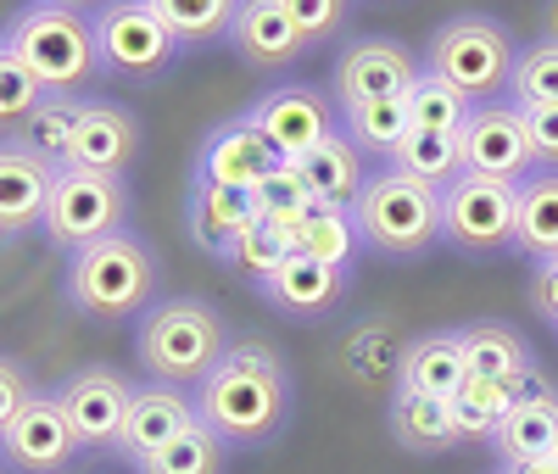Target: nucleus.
I'll list each match as a JSON object with an SVG mask.
<instances>
[{
    "mask_svg": "<svg viewBox=\"0 0 558 474\" xmlns=\"http://www.w3.org/2000/svg\"><path fill=\"white\" fill-rule=\"evenodd\" d=\"M196 413L229 447H268L291 424V368L268 341H229L223 363L196 386Z\"/></svg>",
    "mask_w": 558,
    "mask_h": 474,
    "instance_id": "1",
    "label": "nucleus"
},
{
    "mask_svg": "<svg viewBox=\"0 0 558 474\" xmlns=\"http://www.w3.org/2000/svg\"><path fill=\"white\" fill-rule=\"evenodd\" d=\"M223 352H229V324L202 296H168V302H151L140 313L134 357L157 386H179V391L202 386L223 363Z\"/></svg>",
    "mask_w": 558,
    "mask_h": 474,
    "instance_id": "2",
    "label": "nucleus"
},
{
    "mask_svg": "<svg viewBox=\"0 0 558 474\" xmlns=\"http://www.w3.org/2000/svg\"><path fill=\"white\" fill-rule=\"evenodd\" d=\"M157 302V257L140 234L118 229L107 241L68 257V307L84 318H140Z\"/></svg>",
    "mask_w": 558,
    "mask_h": 474,
    "instance_id": "3",
    "label": "nucleus"
},
{
    "mask_svg": "<svg viewBox=\"0 0 558 474\" xmlns=\"http://www.w3.org/2000/svg\"><path fill=\"white\" fill-rule=\"evenodd\" d=\"M352 223H357V241L380 257L413 263L425 257L441 241V190L408 179L402 168L380 162L368 173L363 196L352 202Z\"/></svg>",
    "mask_w": 558,
    "mask_h": 474,
    "instance_id": "4",
    "label": "nucleus"
},
{
    "mask_svg": "<svg viewBox=\"0 0 558 474\" xmlns=\"http://www.w3.org/2000/svg\"><path fill=\"white\" fill-rule=\"evenodd\" d=\"M0 45L51 89V95H84L89 84L101 78V57H96V28H89L84 12H62V7H23Z\"/></svg>",
    "mask_w": 558,
    "mask_h": 474,
    "instance_id": "5",
    "label": "nucleus"
},
{
    "mask_svg": "<svg viewBox=\"0 0 558 474\" xmlns=\"http://www.w3.org/2000/svg\"><path fill=\"white\" fill-rule=\"evenodd\" d=\"M514 62H520L514 34H508L497 17H481V12L447 17L425 45V68L436 78H447L470 107L502 101L508 84H514Z\"/></svg>",
    "mask_w": 558,
    "mask_h": 474,
    "instance_id": "6",
    "label": "nucleus"
},
{
    "mask_svg": "<svg viewBox=\"0 0 558 474\" xmlns=\"http://www.w3.org/2000/svg\"><path fill=\"white\" fill-rule=\"evenodd\" d=\"M514 223H520V184L458 173L441 190V241L463 257L514 252Z\"/></svg>",
    "mask_w": 558,
    "mask_h": 474,
    "instance_id": "7",
    "label": "nucleus"
},
{
    "mask_svg": "<svg viewBox=\"0 0 558 474\" xmlns=\"http://www.w3.org/2000/svg\"><path fill=\"white\" fill-rule=\"evenodd\" d=\"M89 28H96L101 73H118L129 84H146V78L168 73L173 57L184 51L173 39V28L146 7V0H107V7L89 12Z\"/></svg>",
    "mask_w": 558,
    "mask_h": 474,
    "instance_id": "8",
    "label": "nucleus"
},
{
    "mask_svg": "<svg viewBox=\"0 0 558 474\" xmlns=\"http://www.w3.org/2000/svg\"><path fill=\"white\" fill-rule=\"evenodd\" d=\"M123 212H129L123 179L89 173V168H57V184H51V202H45V223L39 229L73 257L84 246L107 241V234H118Z\"/></svg>",
    "mask_w": 558,
    "mask_h": 474,
    "instance_id": "9",
    "label": "nucleus"
},
{
    "mask_svg": "<svg viewBox=\"0 0 558 474\" xmlns=\"http://www.w3.org/2000/svg\"><path fill=\"white\" fill-rule=\"evenodd\" d=\"M458 151H463V173H481L497 184H525L536 173L525 112L508 95L502 101H486V107H470V118L458 129Z\"/></svg>",
    "mask_w": 558,
    "mask_h": 474,
    "instance_id": "10",
    "label": "nucleus"
},
{
    "mask_svg": "<svg viewBox=\"0 0 558 474\" xmlns=\"http://www.w3.org/2000/svg\"><path fill=\"white\" fill-rule=\"evenodd\" d=\"M57 408L68 413V430L78 436L84 452H118V436H123V418H129V402H134V386L107 368V363H89L78 374H68L62 386L51 391Z\"/></svg>",
    "mask_w": 558,
    "mask_h": 474,
    "instance_id": "11",
    "label": "nucleus"
},
{
    "mask_svg": "<svg viewBox=\"0 0 558 474\" xmlns=\"http://www.w3.org/2000/svg\"><path fill=\"white\" fill-rule=\"evenodd\" d=\"M425 73L402 39H352L336 57V107H357V101H391V95H408L413 78Z\"/></svg>",
    "mask_w": 558,
    "mask_h": 474,
    "instance_id": "12",
    "label": "nucleus"
},
{
    "mask_svg": "<svg viewBox=\"0 0 558 474\" xmlns=\"http://www.w3.org/2000/svg\"><path fill=\"white\" fill-rule=\"evenodd\" d=\"M246 118L263 129V139L274 146V157H279V162L307 157V151L318 146V139H330V134L341 129V123H336V107H330V95H324V89H307V84L268 89Z\"/></svg>",
    "mask_w": 558,
    "mask_h": 474,
    "instance_id": "13",
    "label": "nucleus"
},
{
    "mask_svg": "<svg viewBox=\"0 0 558 474\" xmlns=\"http://www.w3.org/2000/svg\"><path fill=\"white\" fill-rule=\"evenodd\" d=\"M486 447L497 452L502 469H520V463H536V458H553L558 452V386L536 363L520 379V402L508 408V418L492 430Z\"/></svg>",
    "mask_w": 558,
    "mask_h": 474,
    "instance_id": "14",
    "label": "nucleus"
},
{
    "mask_svg": "<svg viewBox=\"0 0 558 474\" xmlns=\"http://www.w3.org/2000/svg\"><path fill=\"white\" fill-rule=\"evenodd\" d=\"M78 436L68 430V413L57 408V397L34 391L28 408L7 424L0 436V458H7L17 474H68V463L78 458Z\"/></svg>",
    "mask_w": 558,
    "mask_h": 474,
    "instance_id": "15",
    "label": "nucleus"
},
{
    "mask_svg": "<svg viewBox=\"0 0 558 474\" xmlns=\"http://www.w3.org/2000/svg\"><path fill=\"white\" fill-rule=\"evenodd\" d=\"M140 118L118 101H84L78 107V129L68 146V168H89V173H112L123 179L140 157Z\"/></svg>",
    "mask_w": 558,
    "mask_h": 474,
    "instance_id": "16",
    "label": "nucleus"
},
{
    "mask_svg": "<svg viewBox=\"0 0 558 474\" xmlns=\"http://www.w3.org/2000/svg\"><path fill=\"white\" fill-rule=\"evenodd\" d=\"M191 424H202L196 413V397L179 391V386H157V379H146V386H134V402H129V418H123V436H118V452L129 463L162 452L168 441H179Z\"/></svg>",
    "mask_w": 558,
    "mask_h": 474,
    "instance_id": "17",
    "label": "nucleus"
},
{
    "mask_svg": "<svg viewBox=\"0 0 558 474\" xmlns=\"http://www.w3.org/2000/svg\"><path fill=\"white\" fill-rule=\"evenodd\" d=\"M274 146L263 139V129L252 118H229L218 123L207 139H202V157H196V179L207 184H235V190H252L268 168H274Z\"/></svg>",
    "mask_w": 558,
    "mask_h": 474,
    "instance_id": "18",
    "label": "nucleus"
},
{
    "mask_svg": "<svg viewBox=\"0 0 558 474\" xmlns=\"http://www.w3.org/2000/svg\"><path fill=\"white\" fill-rule=\"evenodd\" d=\"M57 168L39 162L17 139H0V234H28L45 223Z\"/></svg>",
    "mask_w": 558,
    "mask_h": 474,
    "instance_id": "19",
    "label": "nucleus"
},
{
    "mask_svg": "<svg viewBox=\"0 0 558 474\" xmlns=\"http://www.w3.org/2000/svg\"><path fill=\"white\" fill-rule=\"evenodd\" d=\"M229 45H235V57L252 73H279V68H291L307 51L279 0H241L235 23H229Z\"/></svg>",
    "mask_w": 558,
    "mask_h": 474,
    "instance_id": "20",
    "label": "nucleus"
},
{
    "mask_svg": "<svg viewBox=\"0 0 558 474\" xmlns=\"http://www.w3.org/2000/svg\"><path fill=\"white\" fill-rule=\"evenodd\" d=\"M463 379H470V368H463L458 329H430V336H413L397 352V391H408V397L452 402Z\"/></svg>",
    "mask_w": 558,
    "mask_h": 474,
    "instance_id": "21",
    "label": "nucleus"
},
{
    "mask_svg": "<svg viewBox=\"0 0 558 474\" xmlns=\"http://www.w3.org/2000/svg\"><path fill=\"white\" fill-rule=\"evenodd\" d=\"M296 173H302V184H307V196L313 202H324V207H347L352 212V202L363 196V184H368V157L352 146V139L336 129L330 139H318V146L307 151V157H296L291 162Z\"/></svg>",
    "mask_w": 558,
    "mask_h": 474,
    "instance_id": "22",
    "label": "nucleus"
},
{
    "mask_svg": "<svg viewBox=\"0 0 558 474\" xmlns=\"http://www.w3.org/2000/svg\"><path fill=\"white\" fill-rule=\"evenodd\" d=\"M347 291V268H324V263H307V257H286L268 284H257V296L274 302L286 318H324Z\"/></svg>",
    "mask_w": 558,
    "mask_h": 474,
    "instance_id": "23",
    "label": "nucleus"
},
{
    "mask_svg": "<svg viewBox=\"0 0 558 474\" xmlns=\"http://www.w3.org/2000/svg\"><path fill=\"white\" fill-rule=\"evenodd\" d=\"M257 218L252 207V190H235V184H207L196 179L191 184V234H196V246L202 252H229L235 246V234Z\"/></svg>",
    "mask_w": 558,
    "mask_h": 474,
    "instance_id": "24",
    "label": "nucleus"
},
{
    "mask_svg": "<svg viewBox=\"0 0 558 474\" xmlns=\"http://www.w3.org/2000/svg\"><path fill=\"white\" fill-rule=\"evenodd\" d=\"M386 424H391V441H397L402 452H418V458H441V452H452V447H458L452 402H436V397H408V391H391Z\"/></svg>",
    "mask_w": 558,
    "mask_h": 474,
    "instance_id": "25",
    "label": "nucleus"
},
{
    "mask_svg": "<svg viewBox=\"0 0 558 474\" xmlns=\"http://www.w3.org/2000/svg\"><path fill=\"white\" fill-rule=\"evenodd\" d=\"M357 223L347 207H324L313 202L296 223H291V252L307 257V263H324V268H347L357 257Z\"/></svg>",
    "mask_w": 558,
    "mask_h": 474,
    "instance_id": "26",
    "label": "nucleus"
},
{
    "mask_svg": "<svg viewBox=\"0 0 558 474\" xmlns=\"http://www.w3.org/2000/svg\"><path fill=\"white\" fill-rule=\"evenodd\" d=\"M458 347H463V368L486 374V379H525L531 374V347L514 324H470L458 329Z\"/></svg>",
    "mask_w": 558,
    "mask_h": 474,
    "instance_id": "27",
    "label": "nucleus"
},
{
    "mask_svg": "<svg viewBox=\"0 0 558 474\" xmlns=\"http://www.w3.org/2000/svg\"><path fill=\"white\" fill-rule=\"evenodd\" d=\"M336 123L341 134L363 157L375 162H391L397 146L408 139V95H391V101H357V107H336Z\"/></svg>",
    "mask_w": 558,
    "mask_h": 474,
    "instance_id": "28",
    "label": "nucleus"
},
{
    "mask_svg": "<svg viewBox=\"0 0 558 474\" xmlns=\"http://www.w3.org/2000/svg\"><path fill=\"white\" fill-rule=\"evenodd\" d=\"M514 252L531 263L558 257V173L536 168L520 184V223H514Z\"/></svg>",
    "mask_w": 558,
    "mask_h": 474,
    "instance_id": "29",
    "label": "nucleus"
},
{
    "mask_svg": "<svg viewBox=\"0 0 558 474\" xmlns=\"http://www.w3.org/2000/svg\"><path fill=\"white\" fill-rule=\"evenodd\" d=\"M520 402V379H486L470 374L452 397V424H458V441H492V430L508 418V408Z\"/></svg>",
    "mask_w": 558,
    "mask_h": 474,
    "instance_id": "30",
    "label": "nucleus"
},
{
    "mask_svg": "<svg viewBox=\"0 0 558 474\" xmlns=\"http://www.w3.org/2000/svg\"><path fill=\"white\" fill-rule=\"evenodd\" d=\"M78 107H84V95H45L39 112L23 123L17 146H28L39 162H51V168H68V146H73V129H78Z\"/></svg>",
    "mask_w": 558,
    "mask_h": 474,
    "instance_id": "31",
    "label": "nucleus"
},
{
    "mask_svg": "<svg viewBox=\"0 0 558 474\" xmlns=\"http://www.w3.org/2000/svg\"><path fill=\"white\" fill-rule=\"evenodd\" d=\"M391 168H402L408 179L430 184V190H447L458 173H463V151H458V134H425V129H408V139L397 146Z\"/></svg>",
    "mask_w": 558,
    "mask_h": 474,
    "instance_id": "32",
    "label": "nucleus"
},
{
    "mask_svg": "<svg viewBox=\"0 0 558 474\" xmlns=\"http://www.w3.org/2000/svg\"><path fill=\"white\" fill-rule=\"evenodd\" d=\"M146 7L173 28L179 45H218V39H229V23H235L241 0H146Z\"/></svg>",
    "mask_w": 558,
    "mask_h": 474,
    "instance_id": "33",
    "label": "nucleus"
},
{
    "mask_svg": "<svg viewBox=\"0 0 558 474\" xmlns=\"http://www.w3.org/2000/svg\"><path fill=\"white\" fill-rule=\"evenodd\" d=\"M229 463V441L213 436L207 424H191L179 441H168L162 452L140 458V474H223Z\"/></svg>",
    "mask_w": 558,
    "mask_h": 474,
    "instance_id": "34",
    "label": "nucleus"
},
{
    "mask_svg": "<svg viewBox=\"0 0 558 474\" xmlns=\"http://www.w3.org/2000/svg\"><path fill=\"white\" fill-rule=\"evenodd\" d=\"M286 257H291V241H286V229L268 223V218H252L235 234V246L223 252V263L235 268L241 279H252V284H268L279 268H286Z\"/></svg>",
    "mask_w": 558,
    "mask_h": 474,
    "instance_id": "35",
    "label": "nucleus"
},
{
    "mask_svg": "<svg viewBox=\"0 0 558 474\" xmlns=\"http://www.w3.org/2000/svg\"><path fill=\"white\" fill-rule=\"evenodd\" d=\"M463 118H470V101L447 84V78H436L430 68L413 78V89H408V129H425V134H458L463 129Z\"/></svg>",
    "mask_w": 558,
    "mask_h": 474,
    "instance_id": "36",
    "label": "nucleus"
},
{
    "mask_svg": "<svg viewBox=\"0 0 558 474\" xmlns=\"http://www.w3.org/2000/svg\"><path fill=\"white\" fill-rule=\"evenodd\" d=\"M508 101L536 112V107H558V45L536 39L520 45V62H514V84H508Z\"/></svg>",
    "mask_w": 558,
    "mask_h": 474,
    "instance_id": "37",
    "label": "nucleus"
},
{
    "mask_svg": "<svg viewBox=\"0 0 558 474\" xmlns=\"http://www.w3.org/2000/svg\"><path fill=\"white\" fill-rule=\"evenodd\" d=\"M252 207H257V218H268V223L286 229V241H291V223L313 207V196H307V184H302V173H296L291 162H274V168L252 184Z\"/></svg>",
    "mask_w": 558,
    "mask_h": 474,
    "instance_id": "38",
    "label": "nucleus"
},
{
    "mask_svg": "<svg viewBox=\"0 0 558 474\" xmlns=\"http://www.w3.org/2000/svg\"><path fill=\"white\" fill-rule=\"evenodd\" d=\"M45 95H51V89H45V84L7 51V45H0V139H17L23 123L39 112Z\"/></svg>",
    "mask_w": 558,
    "mask_h": 474,
    "instance_id": "39",
    "label": "nucleus"
},
{
    "mask_svg": "<svg viewBox=\"0 0 558 474\" xmlns=\"http://www.w3.org/2000/svg\"><path fill=\"white\" fill-rule=\"evenodd\" d=\"M291 17V28L302 34V45L313 51V45H330L341 28H347V12H352V0H279Z\"/></svg>",
    "mask_w": 558,
    "mask_h": 474,
    "instance_id": "40",
    "label": "nucleus"
},
{
    "mask_svg": "<svg viewBox=\"0 0 558 474\" xmlns=\"http://www.w3.org/2000/svg\"><path fill=\"white\" fill-rule=\"evenodd\" d=\"M28 397H34L28 368H23L17 357H0V436H7V424L28 408Z\"/></svg>",
    "mask_w": 558,
    "mask_h": 474,
    "instance_id": "41",
    "label": "nucleus"
},
{
    "mask_svg": "<svg viewBox=\"0 0 558 474\" xmlns=\"http://www.w3.org/2000/svg\"><path fill=\"white\" fill-rule=\"evenodd\" d=\"M520 112H525V107H520ZM525 129H531L536 168L558 173V107H536V112H525Z\"/></svg>",
    "mask_w": 558,
    "mask_h": 474,
    "instance_id": "42",
    "label": "nucleus"
},
{
    "mask_svg": "<svg viewBox=\"0 0 558 474\" xmlns=\"http://www.w3.org/2000/svg\"><path fill=\"white\" fill-rule=\"evenodd\" d=\"M531 307L558 329V257L547 263H531Z\"/></svg>",
    "mask_w": 558,
    "mask_h": 474,
    "instance_id": "43",
    "label": "nucleus"
},
{
    "mask_svg": "<svg viewBox=\"0 0 558 474\" xmlns=\"http://www.w3.org/2000/svg\"><path fill=\"white\" fill-rule=\"evenodd\" d=\"M502 474H558V452L553 458H536V463H520V469H502Z\"/></svg>",
    "mask_w": 558,
    "mask_h": 474,
    "instance_id": "44",
    "label": "nucleus"
},
{
    "mask_svg": "<svg viewBox=\"0 0 558 474\" xmlns=\"http://www.w3.org/2000/svg\"><path fill=\"white\" fill-rule=\"evenodd\" d=\"M542 39L558 45V0H547V7H542Z\"/></svg>",
    "mask_w": 558,
    "mask_h": 474,
    "instance_id": "45",
    "label": "nucleus"
},
{
    "mask_svg": "<svg viewBox=\"0 0 558 474\" xmlns=\"http://www.w3.org/2000/svg\"><path fill=\"white\" fill-rule=\"evenodd\" d=\"M45 7H62V12H96V7H107V0H45Z\"/></svg>",
    "mask_w": 558,
    "mask_h": 474,
    "instance_id": "46",
    "label": "nucleus"
},
{
    "mask_svg": "<svg viewBox=\"0 0 558 474\" xmlns=\"http://www.w3.org/2000/svg\"><path fill=\"white\" fill-rule=\"evenodd\" d=\"M497 474H502V469H497Z\"/></svg>",
    "mask_w": 558,
    "mask_h": 474,
    "instance_id": "47",
    "label": "nucleus"
}]
</instances>
